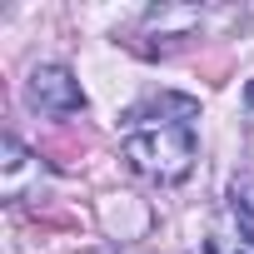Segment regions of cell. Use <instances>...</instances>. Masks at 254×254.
<instances>
[{"label":"cell","mask_w":254,"mask_h":254,"mask_svg":"<svg viewBox=\"0 0 254 254\" xmlns=\"http://www.w3.org/2000/svg\"><path fill=\"white\" fill-rule=\"evenodd\" d=\"M120 150L130 160V170H140L145 180H160V185H180L199 160L190 120H150V125L135 120Z\"/></svg>","instance_id":"obj_1"},{"label":"cell","mask_w":254,"mask_h":254,"mask_svg":"<svg viewBox=\"0 0 254 254\" xmlns=\"http://www.w3.org/2000/svg\"><path fill=\"white\" fill-rule=\"evenodd\" d=\"M30 105L40 115H80L85 110V90L65 65H35L30 70Z\"/></svg>","instance_id":"obj_2"},{"label":"cell","mask_w":254,"mask_h":254,"mask_svg":"<svg viewBox=\"0 0 254 254\" xmlns=\"http://www.w3.org/2000/svg\"><path fill=\"white\" fill-rule=\"evenodd\" d=\"M229 209H234L239 229L254 234V180H234V190H229Z\"/></svg>","instance_id":"obj_3"},{"label":"cell","mask_w":254,"mask_h":254,"mask_svg":"<svg viewBox=\"0 0 254 254\" xmlns=\"http://www.w3.org/2000/svg\"><path fill=\"white\" fill-rule=\"evenodd\" d=\"M204 254H254V234H209Z\"/></svg>","instance_id":"obj_4"},{"label":"cell","mask_w":254,"mask_h":254,"mask_svg":"<svg viewBox=\"0 0 254 254\" xmlns=\"http://www.w3.org/2000/svg\"><path fill=\"white\" fill-rule=\"evenodd\" d=\"M244 100H249V105H254V80H249V90H244Z\"/></svg>","instance_id":"obj_5"}]
</instances>
